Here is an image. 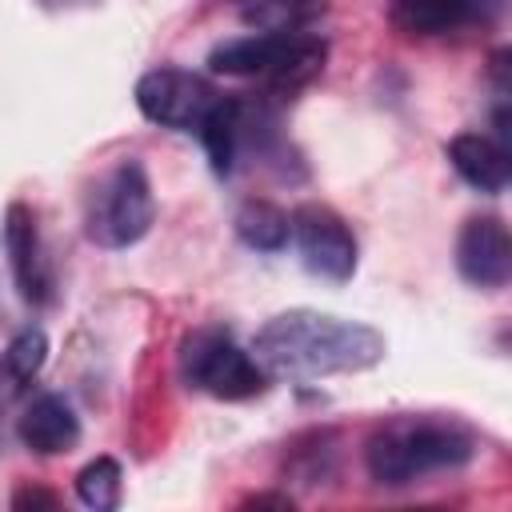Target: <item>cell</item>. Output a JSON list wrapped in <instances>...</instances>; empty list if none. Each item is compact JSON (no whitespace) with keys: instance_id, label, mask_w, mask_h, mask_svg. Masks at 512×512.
<instances>
[{"instance_id":"obj_15","label":"cell","mask_w":512,"mask_h":512,"mask_svg":"<svg viewBox=\"0 0 512 512\" xmlns=\"http://www.w3.org/2000/svg\"><path fill=\"white\" fill-rule=\"evenodd\" d=\"M236 236L256 252H280L292 236V220L284 208H276L268 200H248L236 212Z\"/></svg>"},{"instance_id":"obj_17","label":"cell","mask_w":512,"mask_h":512,"mask_svg":"<svg viewBox=\"0 0 512 512\" xmlns=\"http://www.w3.org/2000/svg\"><path fill=\"white\" fill-rule=\"evenodd\" d=\"M44 360H48V336L40 328H24L12 336V344L0 356V380L16 392L44 368Z\"/></svg>"},{"instance_id":"obj_13","label":"cell","mask_w":512,"mask_h":512,"mask_svg":"<svg viewBox=\"0 0 512 512\" xmlns=\"http://www.w3.org/2000/svg\"><path fill=\"white\" fill-rule=\"evenodd\" d=\"M196 136L204 140V152L212 160V172L228 176L232 164H236V152L244 144V100L220 96L212 104V112L204 116V124L196 128Z\"/></svg>"},{"instance_id":"obj_3","label":"cell","mask_w":512,"mask_h":512,"mask_svg":"<svg viewBox=\"0 0 512 512\" xmlns=\"http://www.w3.org/2000/svg\"><path fill=\"white\" fill-rule=\"evenodd\" d=\"M156 220L152 184L140 160L112 164L84 200V236L100 248H128L148 236Z\"/></svg>"},{"instance_id":"obj_16","label":"cell","mask_w":512,"mask_h":512,"mask_svg":"<svg viewBox=\"0 0 512 512\" xmlns=\"http://www.w3.org/2000/svg\"><path fill=\"white\" fill-rule=\"evenodd\" d=\"M76 496H80L84 508H96V512L120 508V496H124V472H120V464L112 456L88 460L76 472Z\"/></svg>"},{"instance_id":"obj_8","label":"cell","mask_w":512,"mask_h":512,"mask_svg":"<svg viewBox=\"0 0 512 512\" xmlns=\"http://www.w3.org/2000/svg\"><path fill=\"white\" fill-rule=\"evenodd\" d=\"M4 252H8V268L16 280V292L24 304H48L52 300V272L44 260V244H40V228L28 204L12 200L4 212Z\"/></svg>"},{"instance_id":"obj_9","label":"cell","mask_w":512,"mask_h":512,"mask_svg":"<svg viewBox=\"0 0 512 512\" xmlns=\"http://www.w3.org/2000/svg\"><path fill=\"white\" fill-rule=\"evenodd\" d=\"M456 268L476 288H504L512 276V240L500 216H472L456 236Z\"/></svg>"},{"instance_id":"obj_19","label":"cell","mask_w":512,"mask_h":512,"mask_svg":"<svg viewBox=\"0 0 512 512\" xmlns=\"http://www.w3.org/2000/svg\"><path fill=\"white\" fill-rule=\"evenodd\" d=\"M244 508H292V496H272V492H260V496H248Z\"/></svg>"},{"instance_id":"obj_14","label":"cell","mask_w":512,"mask_h":512,"mask_svg":"<svg viewBox=\"0 0 512 512\" xmlns=\"http://www.w3.org/2000/svg\"><path fill=\"white\" fill-rule=\"evenodd\" d=\"M328 12V0H236V20L252 32H300Z\"/></svg>"},{"instance_id":"obj_10","label":"cell","mask_w":512,"mask_h":512,"mask_svg":"<svg viewBox=\"0 0 512 512\" xmlns=\"http://www.w3.org/2000/svg\"><path fill=\"white\" fill-rule=\"evenodd\" d=\"M20 440H24V448H32L40 456L72 452L76 440H80V420H76V412L64 396L40 392L20 416Z\"/></svg>"},{"instance_id":"obj_18","label":"cell","mask_w":512,"mask_h":512,"mask_svg":"<svg viewBox=\"0 0 512 512\" xmlns=\"http://www.w3.org/2000/svg\"><path fill=\"white\" fill-rule=\"evenodd\" d=\"M60 504V496L56 492H48V488H32V484H24V488H16L12 492V508L16 512H36V508H56Z\"/></svg>"},{"instance_id":"obj_12","label":"cell","mask_w":512,"mask_h":512,"mask_svg":"<svg viewBox=\"0 0 512 512\" xmlns=\"http://www.w3.org/2000/svg\"><path fill=\"white\" fill-rule=\"evenodd\" d=\"M476 20V0H396L392 24L408 36H444Z\"/></svg>"},{"instance_id":"obj_2","label":"cell","mask_w":512,"mask_h":512,"mask_svg":"<svg viewBox=\"0 0 512 512\" xmlns=\"http://www.w3.org/2000/svg\"><path fill=\"white\" fill-rule=\"evenodd\" d=\"M476 448H480L476 432L456 416L408 412V416H388L372 428V436L364 440V468L376 484L400 488L432 472L464 468L476 456Z\"/></svg>"},{"instance_id":"obj_1","label":"cell","mask_w":512,"mask_h":512,"mask_svg":"<svg viewBox=\"0 0 512 512\" xmlns=\"http://www.w3.org/2000/svg\"><path fill=\"white\" fill-rule=\"evenodd\" d=\"M384 352L388 340L372 324L316 308H288L272 316L252 344L256 364L280 380H324V376L364 372L376 368Z\"/></svg>"},{"instance_id":"obj_4","label":"cell","mask_w":512,"mask_h":512,"mask_svg":"<svg viewBox=\"0 0 512 512\" xmlns=\"http://www.w3.org/2000/svg\"><path fill=\"white\" fill-rule=\"evenodd\" d=\"M328 44L312 32H252L212 48L208 64L224 76H260L272 84H304L324 68Z\"/></svg>"},{"instance_id":"obj_11","label":"cell","mask_w":512,"mask_h":512,"mask_svg":"<svg viewBox=\"0 0 512 512\" xmlns=\"http://www.w3.org/2000/svg\"><path fill=\"white\" fill-rule=\"evenodd\" d=\"M448 160L452 168L460 172L464 184H472L476 192H504L508 188V176H512V164H508V148L496 144L492 136L484 132H460L448 140Z\"/></svg>"},{"instance_id":"obj_6","label":"cell","mask_w":512,"mask_h":512,"mask_svg":"<svg viewBox=\"0 0 512 512\" xmlns=\"http://www.w3.org/2000/svg\"><path fill=\"white\" fill-rule=\"evenodd\" d=\"M216 100L220 92L188 68H152L136 80V108L144 120L172 132H196Z\"/></svg>"},{"instance_id":"obj_5","label":"cell","mask_w":512,"mask_h":512,"mask_svg":"<svg viewBox=\"0 0 512 512\" xmlns=\"http://www.w3.org/2000/svg\"><path fill=\"white\" fill-rule=\"evenodd\" d=\"M180 372L216 400H252L268 388V372L224 328H196L180 344Z\"/></svg>"},{"instance_id":"obj_7","label":"cell","mask_w":512,"mask_h":512,"mask_svg":"<svg viewBox=\"0 0 512 512\" xmlns=\"http://www.w3.org/2000/svg\"><path fill=\"white\" fill-rule=\"evenodd\" d=\"M292 240L308 272L324 280H348L356 272V236L328 204H300L292 216Z\"/></svg>"},{"instance_id":"obj_20","label":"cell","mask_w":512,"mask_h":512,"mask_svg":"<svg viewBox=\"0 0 512 512\" xmlns=\"http://www.w3.org/2000/svg\"><path fill=\"white\" fill-rule=\"evenodd\" d=\"M48 8H80V4H92V0H44Z\"/></svg>"}]
</instances>
